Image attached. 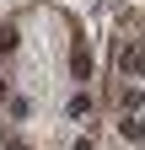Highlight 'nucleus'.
I'll list each match as a JSON object with an SVG mask.
<instances>
[{"instance_id":"39448f33","label":"nucleus","mask_w":145,"mask_h":150,"mask_svg":"<svg viewBox=\"0 0 145 150\" xmlns=\"http://www.w3.org/2000/svg\"><path fill=\"white\" fill-rule=\"evenodd\" d=\"M11 150H22V145H11Z\"/></svg>"},{"instance_id":"f03ea898","label":"nucleus","mask_w":145,"mask_h":150,"mask_svg":"<svg viewBox=\"0 0 145 150\" xmlns=\"http://www.w3.org/2000/svg\"><path fill=\"white\" fill-rule=\"evenodd\" d=\"M113 102H118V107H140V86H124V81H118V86H113Z\"/></svg>"},{"instance_id":"7ed1b4c3","label":"nucleus","mask_w":145,"mask_h":150,"mask_svg":"<svg viewBox=\"0 0 145 150\" xmlns=\"http://www.w3.org/2000/svg\"><path fill=\"white\" fill-rule=\"evenodd\" d=\"M70 64H75V75H81V81L92 75V54H86V43H75V54H70Z\"/></svg>"},{"instance_id":"20e7f679","label":"nucleus","mask_w":145,"mask_h":150,"mask_svg":"<svg viewBox=\"0 0 145 150\" xmlns=\"http://www.w3.org/2000/svg\"><path fill=\"white\" fill-rule=\"evenodd\" d=\"M124 139H134V145H145V118H134V112H129V118H124Z\"/></svg>"},{"instance_id":"f257e3e1","label":"nucleus","mask_w":145,"mask_h":150,"mask_svg":"<svg viewBox=\"0 0 145 150\" xmlns=\"http://www.w3.org/2000/svg\"><path fill=\"white\" fill-rule=\"evenodd\" d=\"M118 64H124V75H145V43H124Z\"/></svg>"}]
</instances>
